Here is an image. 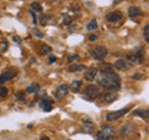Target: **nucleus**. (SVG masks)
<instances>
[{"mask_svg": "<svg viewBox=\"0 0 149 140\" xmlns=\"http://www.w3.org/2000/svg\"><path fill=\"white\" fill-rule=\"evenodd\" d=\"M8 95V89L6 87H0V97H6Z\"/></svg>", "mask_w": 149, "mask_h": 140, "instance_id": "bb28decb", "label": "nucleus"}, {"mask_svg": "<svg viewBox=\"0 0 149 140\" xmlns=\"http://www.w3.org/2000/svg\"><path fill=\"white\" fill-rule=\"evenodd\" d=\"M106 19L109 23H120L122 19H123V14L119 10H115V12H111V13L107 14Z\"/></svg>", "mask_w": 149, "mask_h": 140, "instance_id": "9b49d317", "label": "nucleus"}, {"mask_svg": "<svg viewBox=\"0 0 149 140\" xmlns=\"http://www.w3.org/2000/svg\"><path fill=\"white\" fill-rule=\"evenodd\" d=\"M132 79H134V80H142V79H145V75L142 73H135L134 75H132Z\"/></svg>", "mask_w": 149, "mask_h": 140, "instance_id": "c756f323", "label": "nucleus"}, {"mask_svg": "<svg viewBox=\"0 0 149 140\" xmlns=\"http://www.w3.org/2000/svg\"><path fill=\"white\" fill-rule=\"evenodd\" d=\"M13 41H14V42H17V43H21V42H22V40L19 39V36H14V38H13Z\"/></svg>", "mask_w": 149, "mask_h": 140, "instance_id": "e433bc0d", "label": "nucleus"}, {"mask_svg": "<svg viewBox=\"0 0 149 140\" xmlns=\"http://www.w3.org/2000/svg\"><path fill=\"white\" fill-rule=\"evenodd\" d=\"M99 96H100V88H99V86H94V84L87 86L83 91V98L86 99L87 102L96 100L99 98Z\"/></svg>", "mask_w": 149, "mask_h": 140, "instance_id": "20e7f679", "label": "nucleus"}, {"mask_svg": "<svg viewBox=\"0 0 149 140\" xmlns=\"http://www.w3.org/2000/svg\"><path fill=\"white\" fill-rule=\"evenodd\" d=\"M97 72H99V71L96 70V69H88V70L84 73V78H85V80H87V81H90V82L94 81V80L96 79Z\"/></svg>", "mask_w": 149, "mask_h": 140, "instance_id": "2eb2a0df", "label": "nucleus"}, {"mask_svg": "<svg viewBox=\"0 0 149 140\" xmlns=\"http://www.w3.org/2000/svg\"><path fill=\"white\" fill-rule=\"evenodd\" d=\"M30 14H31V16H32V22H33V24H37V17H36V14L33 13L32 9H30Z\"/></svg>", "mask_w": 149, "mask_h": 140, "instance_id": "473e14b6", "label": "nucleus"}, {"mask_svg": "<svg viewBox=\"0 0 149 140\" xmlns=\"http://www.w3.org/2000/svg\"><path fill=\"white\" fill-rule=\"evenodd\" d=\"M113 136H115L113 126L109 124H102L95 136V140H111Z\"/></svg>", "mask_w": 149, "mask_h": 140, "instance_id": "f03ea898", "label": "nucleus"}, {"mask_svg": "<svg viewBox=\"0 0 149 140\" xmlns=\"http://www.w3.org/2000/svg\"><path fill=\"white\" fill-rule=\"evenodd\" d=\"M52 51V47H49V46H47V45H44V46H41V48H40V53L44 54V55H47V54H49Z\"/></svg>", "mask_w": 149, "mask_h": 140, "instance_id": "b1692460", "label": "nucleus"}, {"mask_svg": "<svg viewBox=\"0 0 149 140\" xmlns=\"http://www.w3.org/2000/svg\"><path fill=\"white\" fill-rule=\"evenodd\" d=\"M122 1H124V0H113V3H115V5H117V3H120Z\"/></svg>", "mask_w": 149, "mask_h": 140, "instance_id": "4c0bfd02", "label": "nucleus"}, {"mask_svg": "<svg viewBox=\"0 0 149 140\" xmlns=\"http://www.w3.org/2000/svg\"><path fill=\"white\" fill-rule=\"evenodd\" d=\"M16 98L19 100H21V102H25V95H24V92L23 91H19L16 93Z\"/></svg>", "mask_w": 149, "mask_h": 140, "instance_id": "cd10ccee", "label": "nucleus"}, {"mask_svg": "<svg viewBox=\"0 0 149 140\" xmlns=\"http://www.w3.org/2000/svg\"><path fill=\"white\" fill-rule=\"evenodd\" d=\"M16 75H17V72H16L15 70L9 69V70L3 71V73H2V74H0V84L5 83L6 81H9V80L14 79Z\"/></svg>", "mask_w": 149, "mask_h": 140, "instance_id": "1a4fd4ad", "label": "nucleus"}, {"mask_svg": "<svg viewBox=\"0 0 149 140\" xmlns=\"http://www.w3.org/2000/svg\"><path fill=\"white\" fill-rule=\"evenodd\" d=\"M96 39H97V35L96 34H90L88 35V40H90V41H92V42L95 41Z\"/></svg>", "mask_w": 149, "mask_h": 140, "instance_id": "72a5a7b5", "label": "nucleus"}, {"mask_svg": "<svg viewBox=\"0 0 149 140\" xmlns=\"http://www.w3.org/2000/svg\"><path fill=\"white\" fill-rule=\"evenodd\" d=\"M53 23H55V18L53 15H45V14H42L41 16H40V24L42 25V26H46V25H49V24H53Z\"/></svg>", "mask_w": 149, "mask_h": 140, "instance_id": "4468645a", "label": "nucleus"}, {"mask_svg": "<svg viewBox=\"0 0 149 140\" xmlns=\"http://www.w3.org/2000/svg\"><path fill=\"white\" fill-rule=\"evenodd\" d=\"M78 58H79V55L74 54V55H71V56H69L68 60H69V63H70V62H74V60H76V59H78Z\"/></svg>", "mask_w": 149, "mask_h": 140, "instance_id": "7c9ffc66", "label": "nucleus"}, {"mask_svg": "<svg viewBox=\"0 0 149 140\" xmlns=\"http://www.w3.org/2000/svg\"><path fill=\"white\" fill-rule=\"evenodd\" d=\"M8 49V42L6 40H1L0 42V53H5Z\"/></svg>", "mask_w": 149, "mask_h": 140, "instance_id": "393cba45", "label": "nucleus"}, {"mask_svg": "<svg viewBox=\"0 0 149 140\" xmlns=\"http://www.w3.org/2000/svg\"><path fill=\"white\" fill-rule=\"evenodd\" d=\"M113 67H115V69H117V70L124 71V72H125V71H129L131 67H132V64H131L127 59L122 58V59H118V60H116V62H115Z\"/></svg>", "mask_w": 149, "mask_h": 140, "instance_id": "9d476101", "label": "nucleus"}, {"mask_svg": "<svg viewBox=\"0 0 149 140\" xmlns=\"http://www.w3.org/2000/svg\"><path fill=\"white\" fill-rule=\"evenodd\" d=\"M127 60L131 64H142L145 60V48L143 47H136L127 55Z\"/></svg>", "mask_w": 149, "mask_h": 140, "instance_id": "7ed1b4c3", "label": "nucleus"}, {"mask_svg": "<svg viewBox=\"0 0 149 140\" xmlns=\"http://www.w3.org/2000/svg\"><path fill=\"white\" fill-rule=\"evenodd\" d=\"M143 15V12L139 8V7H135V6H132L129 8V16L131 18H135L139 17V16H142Z\"/></svg>", "mask_w": 149, "mask_h": 140, "instance_id": "dca6fc26", "label": "nucleus"}, {"mask_svg": "<svg viewBox=\"0 0 149 140\" xmlns=\"http://www.w3.org/2000/svg\"><path fill=\"white\" fill-rule=\"evenodd\" d=\"M90 55L92 56V58L95 60H102L108 56V49L103 46H95L90 48L88 50Z\"/></svg>", "mask_w": 149, "mask_h": 140, "instance_id": "39448f33", "label": "nucleus"}, {"mask_svg": "<svg viewBox=\"0 0 149 140\" xmlns=\"http://www.w3.org/2000/svg\"><path fill=\"white\" fill-rule=\"evenodd\" d=\"M30 62H31V63H36V59H35V58H31V60H30Z\"/></svg>", "mask_w": 149, "mask_h": 140, "instance_id": "ea45409f", "label": "nucleus"}, {"mask_svg": "<svg viewBox=\"0 0 149 140\" xmlns=\"http://www.w3.org/2000/svg\"><path fill=\"white\" fill-rule=\"evenodd\" d=\"M130 109H131L130 107H125V108H122V109L116 110V112H110V113H108V114L106 115V120L109 121V122L116 121V120L120 119L122 116H124L125 114H127V113L130 112Z\"/></svg>", "mask_w": 149, "mask_h": 140, "instance_id": "423d86ee", "label": "nucleus"}, {"mask_svg": "<svg viewBox=\"0 0 149 140\" xmlns=\"http://www.w3.org/2000/svg\"><path fill=\"white\" fill-rule=\"evenodd\" d=\"M85 69H86L85 65H83V64H76V65H70L68 70L70 71V72H79V71H83L85 70Z\"/></svg>", "mask_w": 149, "mask_h": 140, "instance_id": "412c9836", "label": "nucleus"}, {"mask_svg": "<svg viewBox=\"0 0 149 140\" xmlns=\"http://www.w3.org/2000/svg\"><path fill=\"white\" fill-rule=\"evenodd\" d=\"M56 62V57L54 55H49V63L52 64V63H55Z\"/></svg>", "mask_w": 149, "mask_h": 140, "instance_id": "f704fd0d", "label": "nucleus"}, {"mask_svg": "<svg viewBox=\"0 0 149 140\" xmlns=\"http://www.w3.org/2000/svg\"><path fill=\"white\" fill-rule=\"evenodd\" d=\"M39 89H40L39 83L35 82V83H32L30 87L26 88V92H29V93H37L38 91H39Z\"/></svg>", "mask_w": 149, "mask_h": 140, "instance_id": "aec40b11", "label": "nucleus"}, {"mask_svg": "<svg viewBox=\"0 0 149 140\" xmlns=\"http://www.w3.org/2000/svg\"><path fill=\"white\" fill-rule=\"evenodd\" d=\"M135 131H136L135 124L132 122H126L120 128V136L122 137H129V136H132Z\"/></svg>", "mask_w": 149, "mask_h": 140, "instance_id": "0eeeda50", "label": "nucleus"}, {"mask_svg": "<svg viewBox=\"0 0 149 140\" xmlns=\"http://www.w3.org/2000/svg\"><path fill=\"white\" fill-rule=\"evenodd\" d=\"M39 106L44 112H51L53 108V100L49 98H42L39 103Z\"/></svg>", "mask_w": 149, "mask_h": 140, "instance_id": "ddd939ff", "label": "nucleus"}, {"mask_svg": "<svg viewBox=\"0 0 149 140\" xmlns=\"http://www.w3.org/2000/svg\"><path fill=\"white\" fill-rule=\"evenodd\" d=\"M97 27H99V25H97V22H96L95 18H93V19L87 24V26H86L87 31H95V30H97Z\"/></svg>", "mask_w": 149, "mask_h": 140, "instance_id": "4be33fe9", "label": "nucleus"}, {"mask_svg": "<svg viewBox=\"0 0 149 140\" xmlns=\"http://www.w3.org/2000/svg\"><path fill=\"white\" fill-rule=\"evenodd\" d=\"M94 130H95V124H94V123H92V121H90V122L84 123V126H83L81 132L91 135V133H93V132H94Z\"/></svg>", "mask_w": 149, "mask_h": 140, "instance_id": "a211bd4d", "label": "nucleus"}, {"mask_svg": "<svg viewBox=\"0 0 149 140\" xmlns=\"http://www.w3.org/2000/svg\"><path fill=\"white\" fill-rule=\"evenodd\" d=\"M133 115L134 116H139L140 119H142L145 121H148L149 110L148 109H136V110L133 112Z\"/></svg>", "mask_w": 149, "mask_h": 140, "instance_id": "f3484780", "label": "nucleus"}, {"mask_svg": "<svg viewBox=\"0 0 149 140\" xmlns=\"http://www.w3.org/2000/svg\"><path fill=\"white\" fill-rule=\"evenodd\" d=\"M100 71H112V66L110 64H102L100 67Z\"/></svg>", "mask_w": 149, "mask_h": 140, "instance_id": "c85d7f7f", "label": "nucleus"}, {"mask_svg": "<svg viewBox=\"0 0 149 140\" xmlns=\"http://www.w3.org/2000/svg\"><path fill=\"white\" fill-rule=\"evenodd\" d=\"M97 86L106 90L118 91L120 89V78L113 71H100L97 72Z\"/></svg>", "mask_w": 149, "mask_h": 140, "instance_id": "f257e3e1", "label": "nucleus"}, {"mask_svg": "<svg viewBox=\"0 0 149 140\" xmlns=\"http://www.w3.org/2000/svg\"><path fill=\"white\" fill-rule=\"evenodd\" d=\"M32 32H33V34L35 35H37L38 38H44V34H42V33H40V32L38 31V29H36V27L32 30Z\"/></svg>", "mask_w": 149, "mask_h": 140, "instance_id": "2f4dec72", "label": "nucleus"}, {"mask_svg": "<svg viewBox=\"0 0 149 140\" xmlns=\"http://www.w3.org/2000/svg\"><path fill=\"white\" fill-rule=\"evenodd\" d=\"M63 140H70V139H63Z\"/></svg>", "mask_w": 149, "mask_h": 140, "instance_id": "a19ab883", "label": "nucleus"}, {"mask_svg": "<svg viewBox=\"0 0 149 140\" xmlns=\"http://www.w3.org/2000/svg\"><path fill=\"white\" fill-rule=\"evenodd\" d=\"M117 98H118V93L115 90H106L102 93V96H101L102 102L103 103H107V104H111Z\"/></svg>", "mask_w": 149, "mask_h": 140, "instance_id": "6e6552de", "label": "nucleus"}, {"mask_svg": "<svg viewBox=\"0 0 149 140\" xmlns=\"http://www.w3.org/2000/svg\"><path fill=\"white\" fill-rule=\"evenodd\" d=\"M81 81L80 80H74L71 83H70V86H68V88L70 89V91L71 92H74V93H78L79 92V89L81 87Z\"/></svg>", "mask_w": 149, "mask_h": 140, "instance_id": "6ab92c4d", "label": "nucleus"}, {"mask_svg": "<svg viewBox=\"0 0 149 140\" xmlns=\"http://www.w3.org/2000/svg\"><path fill=\"white\" fill-rule=\"evenodd\" d=\"M143 36H145L146 42L149 43V25H146L143 29Z\"/></svg>", "mask_w": 149, "mask_h": 140, "instance_id": "a878e982", "label": "nucleus"}, {"mask_svg": "<svg viewBox=\"0 0 149 140\" xmlns=\"http://www.w3.org/2000/svg\"><path fill=\"white\" fill-rule=\"evenodd\" d=\"M76 27H77L76 24H74V25H69V32H74V30H76Z\"/></svg>", "mask_w": 149, "mask_h": 140, "instance_id": "c9c22d12", "label": "nucleus"}, {"mask_svg": "<svg viewBox=\"0 0 149 140\" xmlns=\"http://www.w3.org/2000/svg\"><path fill=\"white\" fill-rule=\"evenodd\" d=\"M40 140H51V139H49L48 137H41V138H40Z\"/></svg>", "mask_w": 149, "mask_h": 140, "instance_id": "58836bf2", "label": "nucleus"}, {"mask_svg": "<svg viewBox=\"0 0 149 140\" xmlns=\"http://www.w3.org/2000/svg\"><path fill=\"white\" fill-rule=\"evenodd\" d=\"M69 92V88L67 84H61L56 88L55 90V98L57 100H62Z\"/></svg>", "mask_w": 149, "mask_h": 140, "instance_id": "f8f14e48", "label": "nucleus"}, {"mask_svg": "<svg viewBox=\"0 0 149 140\" xmlns=\"http://www.w3.org/2000/svg\"><path fill=\"white\" fill-rule=\"evenodd\" d=\"M31 9H32V10H36L38 13H41V12H42V7L40 6V3L37 2V1H35V2L31 3Z\"/></svg>", "mask_w": 149, "mask_h": 140, "instance_id": "5701e85b", "label": "nucleus"}]
</instances>
